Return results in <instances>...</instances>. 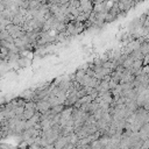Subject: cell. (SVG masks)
Listing matches in <instances>:
<instances>
[{
  "label": "cell",
  "instance_id": "cell-1",
  "mask_svg": "<svg viewBox=\"0 0 149 149\" xmlns=\"http://www.w3.org/2000/svg\"><path fill=\"white\" fill-rule=\"evenodd\" d=\"M50 108H51V106H50L48 99H43V100H40V101L36 102V112H40L41 114L47 112Z\"/></svg>",
  "mask_w": 149,
  "mask_h": 149
},
{
  "label": "cell",
  "instance_id": "cell-2",
  "mask_svg": "<svg viewBox=\"0 0 149 149\" xmlns=\"http://www.w3.org/2000/svg\"><path fill=\"white\" fill-rule=\"evenodd\" d=\"M35 113H36V109H33V108H26L24 107V111H23V113L21 114V116H20V119L21 120H29L30 118H33L34 115H35Z\"/></svg>",
  "mask_w": 149,
  "mask_h": 149
},
{
  "label": "cell",
  "instance_id": "cell-3",
  "mask_svg": "<svg viewBox=\"0 0 149 149\" xmlns=\"http://www.w3.org/2000/svg\"><path fill=\"white\" fill-rule=\"evenodd\" d=\"M140 51L146 56L149 54V42L148 41H142L140 44Z\"/></svg>",
  "mask_w": 149,
  "mask_h": 149
},
{
  "label": "cell",
  "instance_id": "cell-4",
  "mask_svg": "<svg viewBox=\"0 0 149 149\" xmlns=\"http://www.w3.org/2000/svg\"><path fill=\"white\" fill-rule=\"evenodd\" d=\"M133 63H134V59L128 55V57L123 61V63L121 64L122 66H123V69H132V66H133Z\"/></svg>",
  "mask_w": 149,
  "mask_h": 149
},
{
  "label": "cell",
  "instance_id": "cell-5",
  "mask_svg": "<svg viewBox=\"0 0 149 149\" xmlns=\"http://www.w3.org/2000/svg\"><path fill=\"white\" fill-rule=\"evenodd\" d=\"M17 64L20 65V66H28L29 64H30V61L27 58V57H21V58H19L17 59Z\"/></svg>",
  "mask_w": 149,
  "mask_h": 149
},
{
  "label": "cell",
  "instance_id": "cell-6",
  "mask_svg": "<svg viewBox=\"0 0 149 149\" xmlns=\"http://www.w3.org/2000/svg\"><path fill=\"white\" fill-rule=\"evenodd\" d=\"M115 19H116V16L112 15L111 13H107V14H106V19H105V22H112V21H114Z\"/></svg>",
  "mask_w": 149,
  "mask_h": 149
},
{
  "label": "cell",
  "instance_id": "cell-7",
  "mask_svg": "<svg viewBox=\"0 0 149 149\" xmlns=\"http://www.w3.org/2000/svg\"><path fill=\"white\" fill-rule=\"evenodd\" d=\"M1 1H2V0H0V2H1Z\"/></svg>",
  "mask_w": 149,
  "mask_h": 149
}]
</instances>
